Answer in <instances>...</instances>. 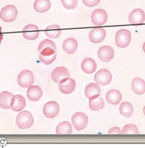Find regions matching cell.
Listing matches in <instances>:
<instances>
[{"label": "cell", "instance_id": "obj_3", "mask_svg": "<svg viewBox=\"0 0 145 148\" xmlns=\"http://www.w3.org/2000/svg\"><path fill=\"white\" fill-rule=\"evenodd\" d=\"M72 122L75 130L77 131H79L85 129L87 126L88 119L85 113L77 112L72 115Z\"/></svg>", "mask_w": 145, "mask_h": 148}, {"label": "cell", "instance_id": "obj_1", "mask_svg": "<svg viewBox=\"0 0 145 148\" xmlns=\"http://www.w3.org/2000/svg\"><path fill=\"white\" fill-rule=\"evenodd\" d=\"M34 119L32 114L30 111L24 110L18 114L16 123L19 128L27 129L32 126L34 123Z\"/></svg>", "mask_w": 145, "mask_h": 148}, {"label": "cell", "instance_id": "obj_28", "mask_svg": "<svg viewBox=\"0 0 145 148\" xmlns=\"http://www.w3.org/2000/svg\"><path fill=\"white\" fill-rule=\"evenodd\" d=\"M120 112L121 115L126 118H129L133 112V106L132 104L128 102H124L120 106Z\"/></svg>", "mask_w": 145, "mask_h": 148}, {"label": "cell", "instance_id": "obj_23", "mask_svg": "<svg viewBox=\"0 0 145 148\" xmlns=\"http://www.w3.org/2000/svg\"><path fill=\"white\" fill-rule=\"evenodd\" d=\"M78 48V42L77 40L73 38L66 39L62 44L63 50L69 54L74 53Z\"/></svg>", "mask_w": 145, "mask_h": 148}, {"label": "cell", "instance_id": "obj_27", "mask_svg": "<svg viewBox=\"0 0 145 148\" xmlns=\"http://www.w3.org/2000/svg\"><path fill=\"white\" fill-rule=\"evenodd\" d=\"M56 131L59 135L70 134L72 132V124L69 122H62L57 125Z\"/></svg>", "mask_w": 145, "mask_h": 148}, {"label": "cell", "instance_id": "obj_2", "mask_svg": "<svg viewBox=\"0 0 145 148\" xmlns=\"http://www.w3.org/2000/svg\"><path fill=\"white\" fill-rule=\"evenodd\" d=\"M132 39L131 32L125 29L119 30L116 34L115 41L116 45L121 48H125L129 46Z\"/></svg>", "mask_w": 145, "mask_h": 148}, {"label": "cell", "instance_id": "obj_33", "mask_svg": "<svg viewBox=\"0 0 145 148\" xmlns=\"http://www.w3.org/2000/svg\"><path fill=\"white\" fill-rule=\"evenodd\" d=\"M122 134V132L120 129L117 127L110 128L108 131V134Z\"/></svg>", "mask_w": 145, "mask_h": 148}, {"label": "cell", "instance_id": "obj_16", "mask_svg": "<svg viewBox=\"0 0 145 148\" xmlns=\"http://www.w3.org/2000/svg\"><path fill=\"white\" fill-rule=\"evenodd\" d=\"M26 101L21 95H17L13 96L11 103V109L12 111H20L22 110L25 107Z\"/></svg>", "mask_w": 145, "mask_h": 148}, {"label": "cell", "instance_id": "obj_30", "mask_svg": "<svg viewBox=\"0 0 145 148\" xmlns=\"http://www.w3.org/2000/svg\"><path fill=\"white\" fill-rule=\"evenodd\" d=\"M50 47L55 50H56V47L54 42L49 39H45L40 42L38 47V51L40 53L43 50L46 48Z\"/></svg>", "mask_w": 145, "mask_h": 148}, {"label": "cell", "instance_id": "obj_24", "mask_svg": "<svg viewBox=\"0 0 145 148\" xmlns=\"http://www.w3.org/2000/svg\"><path fill=\"white\" fill-rule=\"evenodd\" d=\"M100 87L97 83H91L87 84L85 88V96L88 99H90L94 96L100 95Z\"/></svg>", "mask_w": 145, "mask_h": 148}, {"label": "cell", "instance_id": "obj_18", "mask_svg": "<svg viewBox=\"0 0 145 148\" xmlns=\"http://www.w3.org/2000/svg\"><path fill=\"white\" fill-rule=\"evenodd\" d=\"M43 96V90L38 86H31L27 91V96L32 101H37Z\"/></svg>", "mask_w": 145, "mask_h": 148}, {"label": "cell", "instance_id": "obj_25", "mask_svg": "<svg viewBox=\"0 0 145 148\" xmlns=\"http://www.w3.org/2000/svg\"><path fill=\"white\" fill-rule=\"evenodd\" d=\"M51 4L49 0H35L34 8L37 12H44L50 8Z\"/></svg>", "mask_w": 145, "mask_h": 148}, {"label": "cell", "instance_id": "obj_13", "mask_svg": "<svg viewBox=\"0 0 145 148\" xmlns=\"http://www.w3.org/2000/svg\"><path fill=\"white\" fill-rule=\"evenodd\" d=\"M59 90L61 93L68 95L72 93L75 89V82L72 78H66L59 83Z\"/></svg>", "mask_w": 145, "mask_h": 148}, {"label": "cell", "instance_id": "obj_11", "mask_svg": "<svg viewBox=\"0 0 145 148\" xmlns=\"http://www.w3.org/2000/svg\"><path fill=\"white\" fill-rule=\"evenodd\" d=\"M145 14L143 10L135 9L129 15V22L131 25H141L145 22Z\"/></svg>", "mask_w": 145, "mask_h": 148}, {"label": "cell", "instance_id": "obj_19", "mask_svg": "<svg viewBox=\"0 0 145 148\" xmlns=\"http://www.w3.org/2000/svg\"><path fill=\"white\" fill-rule=\"evenodd\" d=\"M97 68V63L92 58H85L81 63V69L86 74H93Z\"/></svg>", "mask_w": 145, "mask_h": 148}, {"label": "cell", "instance_id": "obj_4", "mask_svg": "<svg viewBox=\"0 0 145 148\" xmlns=\"http://www.w3.org/2000/svg\"><path fill=\"white\" fill-rule=\"evenodd\" d=\"M18 15L17 8L12 5L3 8L0 12V18L5 22H12L15 20Z\"/></svg>", "mask_w": 145, "mask_h": 148}, {"label": "cell", "instance_id": "obj_15", "mask_svg": "<svg viewBox=\"0 0 145 148\" xmlns=\"http://www.w3.org/2000/svg\"><path fill=\"white\" fill-rule=\"evenodd\" d=\"M23 35L24 38L27 40H35L39 35V28L35 25H27L23 29Z\"/></svg>", "mask_w": 145, "mask_h": 148}, {"label": "cell", "instance_id": "obj_6", "mask_svg": "<svg viewBox=\"0 0 145 148\" xmlns=\"http://www.w3.org/2000/svg\"><path fill=\"white\" fill-rule=\"evenodd\" d=\"M17 80L20 86L23 88L30 87L34 83V76L31 71L25 70L19 74Z\"/></svg>", "mask_w": 145, "mask_h": 148}, {"label": "cell", "instance_id": "obj_7", "mask_svg": "<svg viewBox=\"0 0 145 148\" xmlns=\"http://www.w3.org/2000/svg\"><path fill=\"white\" fill-rule=\"evenodd\" d=\"M91 19L92 22L95 25H103L106 24L108 20L107 13L104 9H96L92 12Z\"/></svg>", "mask_w": 145, "mask_h": 148}, {"label": "cell", "instance_id": "obj_26", "mask_svg": "<svg viewBox=\"0 0 145 148\" xmlns=\"http://www.w3.org/2000/svg\"><path fill=\"white\" fill-rule=\"evenodd\" d=\"M45 33L47 36L49 38H56L60 37L61 34V30L60 26L58 25H50L46 28Z\"/></svg>", "mask_w": 145, "mask_h": 148}, {"label": "cell", "instance_id": "obj_31", "mask_svg": "<svg viewBox=\"0 0 145 148\" xmlns=\"http://www.w3.org/2000/svg\"><path fill=\"white\" fill-rule=\"evenodd\" d=\"M63 6L68 10L74 9L78 3V0H61Z\"/></svg>", "mask_w": 145, "mask_h": 148}, {"label": "cell", "instance_id": "obj_14", "mask_svg": "<svg viewBox=\"0 0 145 148\" xmlns=\"http://www.w3.org/2000/svg\"><path fill=\"white\" fill-rule=\"evenodd\" d=\"M106 36V32L104 28H95L91 30L89 34V39L93 43H100L104 40Z\"/></svg>", "mask_w": 145, "mask_h": 148}, {"label": "cell", "instance_id": "obj_22", "mask_svg": "<svg viewBox=\"0 0 145 148\" xmlns=\"http://www.w3.org/2000/svg\"><path fill=\"white\" fill-rule=\"evenodd\" d=\"M132 89L133 92L138 95L144 94L145 92V82L139 77H135L132 81Z\"/></svg>", "mask_w": 145, "mask_h": 148}, {"label": "cell", "instance_id": "obj_21", "mask_svg": "<svg viewBox=\"0 0 145 148\" xmlns=\"http://www.w3.org/2000/svg\"><path fill=\"white\" fill-rule=\"evenodd\" d=\"M89 106L92 110H99L104 107V101L99 95L94 96L90 98Z\"/></svg>", "mask_w": 145, "mask_h": 148}, {"label": "cell", "instance_id": "obj_9", "mask_svg": "<svg viewBox=\"0 0 145 148\" xmlns=\"http://www.w3.org/2000/svg\"><path fill=\"white\" fill-rule=\"evenodd\" d=\"M69 77L70 73L68 70L62 66L55 68L51 74L52 79L55 83L57 84H59L64 79Z\"/></svg>", "mask_w": 145, "mask_h": 148}, {"label": "cell", "instance_id": "obj_36", "mask_svg": "<svg viewBox=\"0 0 145 148\" xmlns=\"http://www.w3.org/2000/svg\"><path fill=\"white\" fill-rule=\"evenodd\" d=\"M143 112H144V115H145V107L144 108V109H143Z\"/></svg>", "mask_w": 145, "mask_h": 148}, {"label": "cell", "instance_id": "obj_5", "mask_svg": "<svg viewBox=\"0 0 145 148\" xmlns=\"http://www.w3.org/2000/svg\"><path fill=\"white\" fill-rule=\"evenodd\" d=\"M94 80L97 84L105 86L111 82L112 80V75L108 70L102 69L95 74Z\"/></svg>", "mask_w": 145, "mask_h": 148}, {"label": "cell", "instance_id": "obj_17", "mask_svg": "<svg viewBox=\"0 0 145 148\" xmlns=\"http://www.w3.org/2000/svg\"><path fill=\"white\" fill-rule=\"evenodd\" d=\"M13 96L12 93L8 91L0 93V108L3 109H10Z\"/></svg>", "mask_w": 145, "mask_h": 148}, {"label": "cell", "instance_id": "obj_20", "mask_svg": "<svg viewBox=\"0 0 145 148\" xmlns=\"http://www.w3.org/2000/svg\"><path fill=\"white\" fill-rule=\"evenodd\" d=\"M106 98L109 103L118 105L122 99V95L120 91L116 89H111L107 93Z\"/></svg>", "mask_w": 145, "mask_h": 148}, {"label": "cell", "instance_id": "obj_29", "mask_svg": "<svg viewBox=\"0 0 145 148\" xmlns=\"http://www.w3.org/2000/svg\"><path fill=\"white\" fill-rule=\"evenodd\" d=\"M121 132L122 134L125 135L139 134V131L137 127L133 124H129L125 125Z\"/></svg>", "mask_w": 145, "mask_h": 148}, {"label": "cell", "instance_id": "obj_34", "mask_svg": "<svg viewBox=\"0 0 145 148\" xmlns=\"http://www.w3.org/2000/svg\"><path fill=\"white\" fill-rule=\"evenodd\" d=\"M2 38H3V34H2V32L1 27H0V45H1V41H2Z\"/></svg>", "mask_w": 145, "mask_h": 148}, {"label": "cell", "instance_id": "obj_8", "mask_svg": "<svg viewBox=\"0 0 145 148\" xmlns=\"http://www.w3.org/2000/svg\"><path fill=\"white\" fill-rule=\"evenodd\" d=\"M40 60L45 64H50L54 62L56 58V50L47 47L39 53Z\"/></svg>", "mask_w": 145, "mask_h": 148}, {"label": "cell", "instance_id": "obj_10", "mask_svg": "<svg viewBox=\"0 0 145 148\" xmlns=\"http://www.w3.org/2000/svg\"><path fill=\"white\" fill-rule=\"evenodd\" d=\"M59 105L56 101L47 102L43 108V113L44 115L48 118L56 117L59 114Z\"/></svg>", "mask_w": 145, "mask_h": 148}, {"label": "cell", "instance_id": "obj_35", "mask_svg": "<svg viewBox=\"0 0 145 148\" xmlns=\"http://www.w3.org/2000/svg\"><path fill=\"white\" fill-rule=\"evenodd\" d=\"M143 50H144V51L145 52V42L144 44V45H143Z\"/></svg>", "mask_w": 145, "mask_h": 148}, {"label": "cell", "instance_id": "obj_32", "mask_svg": "<svg viewBox=\"0 0 145 148\" xmlns=\"http://www.w3.org/2000/svg\"><path fill=\"white\" fill-rule=\"evenodd\" d=\"M100 2V0H83L84 5L87 7H93L97 6Z\"/></svg>", "mask_w": 145, "mask_h": 148}, {"label": "cell", "instance_id": "obj_12", "mask_svg": "<svg viewBox=\"0 0 145 148\" xmlns=\"http://www.w3.org/2000/svg\"><path fill=\"white\" fill-rule=\"evenodd\" d=\"M98 57L99 59L105 62H110L115 56V52L112 48L109 46L101 47L98 50Z\"/></svg>", "mask_w": 145, "mask_h": 148}]
</instances>
